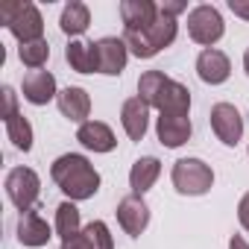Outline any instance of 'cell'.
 Masks as SVG:
<instances>
[{
  "mask_svg": "<svg viewBox=\"0 0 249 249\" xmlns=\"http://www.w3.org/2000/svg\"><path fill=\"white\" fill-rule=\"evenodd\" d=\"M50 176L59 185V191L71 199V202H82L91 199L100 191V173L97 167L79 156V153H65L50 164Z\"/></svg>",
  "mask_w": 249,
  "mask_h": 249,
  "instance_id": "6da1fadb",
  "label": "cell"
},
{
  "mask_svg": "<svg viewBox=\"0 0 249 249\" xmlns=\"http://www.w3.org/2000/svg\"><path fill=\"white\" fill-rule=\"evenodd\" d=\"M138 97L159 108V114H188L191 111V91L188 85L170 79L161 71H144L138 79Z\"/></svg>",
  "mask_w": 249,
  "mask_h": 249,
  "instance_id": "7a4b0ae2",
  "label": "cell"
},
{
  "mask_svg": "<svg viewBox=\"0 0 249 249\" xmlns=\"http://www.w3.org/2000/svg\"><path fill=\"white\" fill-rule=\"evenodd\" d=\"M176 33H179V21L159 9V21L153 27H147V30H123V41H126L132 56L153 59V56H159L164 47H170L176 41Z\"/></svg>",
  "mask_w": 249,
  "mask_h": 249,
  "instance_id": "3957f363",
  "label": "cell"
},
{
  "mask_svg": "<svg viewBox=\"0 0 249 249\" xmlns=\"http://www.w3.org/2000/svg\"><path fill=\"white\" fill-rule=\"evenodd\" d=\"M0 24H3L21 44L44 38V18L36 3H6L0 9Z\"/></svg>",
  "mask_w": 249,
  "mask_h": 249,
  "instance_id": "277c9868",
  "label": "cell"
},
{
  "mask_svg": "<svg viewBox=\"0 0 249 249\" xmlns=\"http://www.w3.org/2000/svg\"><path fill=\"white\" fill-rule=\"evenodd\" d=\"M173 188L182 196H205L214 185V170L202 159H179L170 170Z\"/></svg>",
  "mask_w": 249,
  "mask_h": 249,
  "instance_id": "5b68a950",
  "label": "cell"
},
{
  "mask_svg": "<svg viewBox=\"0 0 249 249\" xmlns=\"http://www.w3.org/2000/svg\"><path fill=\"white\" fill-rule=\"evenodd\" d=\"M3 188H6L9 202H12L21 214H24V211H36L38 194H41V179H38V173H36L33 167H12V170L6 173Z\"/></svg>",
  "mask_w": 249,
  "mask_h": 249,
  "instance_id": "8992f818",
  "label": "cell"
},
{
  "mask_svg": "<svg viewBox=\"0 0 249 249\" xmlns=\"http://www.w3.org/2000/svg\"><path fill=\"white\" fill-rule=\"evenodd\" d=\"M223 33H226V21H223V15H220L217 6L199 3V6H194L188 12V36L196 44H202V50L214 47L223 38Z\"/></svg>",
  "mask_w": 249,
  "mask_h": 249,
  "instance_id": "52a82bcc",
  "label": "cell"
},
{
  "mask_svg": "<svg viewBox=\"0 0 249 249\" xmlns=\"http://www.w3.org/2000/svg\"><path fill=\"white\" fill-rule=\"evenodd\" d=\"M94 53H97V73L103 76H120L126 71L129 62V47L117 36H106L100 41H94Z\"/></svg>",
  "mask_w": 249,
  "mask_h": 249,
  "instance_id": "ba28073f",
  "label": "cell"
},
{
  "mask_svg": "<svg viewBox=\"0 0 249 249\" xmlns=\"http://www.w3.org/2000/svg\"><path fill=\"white\" fill-rule=\"evenodd\" d=\"M208 120H211V129H214V135H217L220 144L237 147V141L243 138V117H240V111H237L231 103H217V106H211Z\"/></svg>",
  "mask_w": 249,
  "mask_h": 249,
  "instance_id": "9c48e42d",
  "label": "cell"
},
{
  "mask_svg": "<svg viewBox=\"0 0 249 249\" xmlns=\"http://www.w3.org/2000/svg\"><path fill=\"white\" fill-rule=\"evenodd\" d=\"M114 214H117L120 229L126 231L129 237H141V234L147 231V226H150V205L144 202V196H135V194L123 196V199L117 202Z\"/></svg>",
  "mask_w": 249,
  "mask_h": 249,
  "instance_id": "30bf717a",
  "label": "cell"
},
{
  "mask_svg": "<svg viewBox=\"0 0 249 249\" xmlns=\"http://www.w3.org/2000/svg\"><path fill=\"white\" fill-rule=\"evenodd\" d=\"M120 126L126 132L129 141H144L147 129H150V106L141 97H129L120 106Z\"/></svg>",
  "mask_w": 249,
  "mask_h": 249,
  "instance_id": "8fae6325",
  "label": "cell"
},
{
  "mask_svg": "<svg viewBox=\"0 0 249 249\" xmlns=\"http://www.w3.org/2000/svg\"><path fill=\"white\" fill-rule=\"evenodd\" d=\"M196 76L205 82V85H223L229 76H231V62L223 50L217 47H205L199 56H196Z\"/></svg>",
  "mask_w": 249,
  "mask_h": 249,
  "instance_id": "7c38bea8",
  "label": "cell"
},
{
  "mask_svg": "<svg viewBox=\"0 0 249 249\" xmlns=\"http://www.w3.org/2000/svg\"><path fill=\"white\" fill-rule=\"evenodd\" d=\"M191 132H194V126H191L188 114H159V120H156V135L167 150H176V147L188 144Z\"/></svg>",
  "mask_w": 249,
  "mask_h": 249,
  "instance_id": "4fadbf2b",
  "label": "cell"
},
{
  "mask_svg": "<svg viewBox=\"0 0 249 249\" xmlns=\"http://www.w3.org/2000/svg\"><path fill=\"white\" fill-rule=\"evenodd\" d=\"M50 237H53V229H50V223L38 211H24L18 217V243L21 246L38 249V246H47Z\"/></svg>",
  "mask_w": 249,
  "mask_h": 249,
  "instance_id": "5bb4252c",
  "label": "cell"
},
{
  "mask_svg": "<svg viewBox=\"0 0 249 249\" xmlns=\"http://www.w3.org/2000/svg\"><path fill=\"white\" fill-rule=\"evenodd\" d=\"M56 106H59V111L68 117V120H73V123H88V114H91V97H88V91L85 88H79V85H68V88H62L59 91V97H56Z\"/></svg>",
  "mask_w": 249,
  "mask_h": 249,
  "instance_id": "9a60e30c",
  "label": "cell"
},
{
  "mask_svg": "<svg viewBox=\"0 0 249 249\" xmlns=\"http://www.w3.org/2000/svg\"><path fill=\"white\" fill-rule=\"evenodd\" d=\"M21 91H24V100L33 103V106H47L50 100L59 97V91H56V76H53L50 71H30V73L24 76Z\"/></svg>",
  "mask_w": 249,
  "mask_h": 249,
  "instance_id": "2e32d148",
  "label": "cell"
},
{
  "mask_svg": "<svg viewBox=\"0 0 249 249\" xmlns=\"http://www.w3.org/2000/svg\"><path fill=\"white\" fill-rule=\"evenodd\" d=\"M76 141L85 150H91V153H111L117 147V138H114L111 126H108V123H103V120L82 123V126L76 129Z\"/></svg>",
  "mask_w": 249,
  "mask_h": 249,
  "instance_id": "e0dca14e",
  "label": "cell"
},
{
  "mask_svg": "<svg viewBox=\"0 0 249 249\" xmlns=\"http://www.w3.org/2000/svg\"><path fill=\"white\" fill-rule=\"evenodd\" d=\"M120 18H123V30H147L159 21V6L153 0H123Z\"/></svg>",
  "mask_w": 249,
  "mask_h": 249,
  "instance_id": "ac0fdd59",
  "label": "cell"
},
{
  "mask_svg": "<svg viewBox=\"0 0 249 249\" xmlns=\"http://www.w3.org/2000/svg\"><path fill=\"white\" fill-rule=\"evenodd\" d=\"M159 176H161V161L156 156H141L132 164V170H129V188H132V194L144 196L159 182Z\"/></svg>",
  "mask_w": 249,
  "mask_h": 249,
  "instance_id": "d6986e66",
  "label": "cell"
},
{
  "mask_svg": "<svg viewBox=\"0 0 249 249\" xmlns=\"http://www.w3.org/2000/svg\"><path fill=\"white\" fill-rule=\"evenodd\" d=\"M65 62L71 65V71L76 73H97V53H94V41H82V38H71L65 47Z\"/></svg>",
  "mask_w": 249,
  "mask_h": 249,
  "instance_id": "ffe728a7",
  "label": "cell"
},
{
  "mask_svg": "<svg viewBox=\"0 0 249 249\" xmlns=\"http://www.w3.org/2000/svg\"><path fill=\"white\" fill-rule=\"evenodd\" d=\"M59 27H62L65 36L79 38L91 27V9L82 3V0H71V3H65V9L59 15Z\"/></svg>",
  "mask_w": 249,
  "mask_h": 249,
  "instance_id": "44dd1931",
  "label": "cell"
},
{
  "mask_svg": "<svg viewBox=\"0 0 249 249\" xmlns=\"http://www.w3.org/2000/svg\"><path fill=\"white\" fill-rule=\"evenodd\" d=\"M53 229H56V234L62 240H71V237H79L82 234V220H79L76 202L65 199V202L56 205V223H53Z\"/></svg>",
  "mask_w": 249,
  "mask_h": 249,
  "instance_id": "7402d4cb",
  "label": "cell"
},
{
  "mask_svg": "<svg viewBox=\"0 0 249 249\" xmlns=\"http://www.w3.org/2000/svg\"><path fill=\"white\" fill-rule=\"evenodd\" d=\"M6 123V138L15 144V150H21V153H30L33 150V123L18 111V114H12L9 120H3Z\"/></svg>",
  "mask_w": 249,
  "mask_h": 249,
  "instance_id": "603a6c76",
  "label": "cell"
},
{
  "mask_svg": "<svg viewBox=\"0 0 249 249\" xmlns=\"http://www.w3.org/2000/svg\"><path fill=\"white\" fill-rule=\"evenodd\" d=\"M18 59H21V65H27L30 71H41V68L47 65V59H50V44H47V38L21 44V47H18Z\"/></svg>",
  "mask_w": 249,
  "mask_h": 249,
  "instance_id": "cb8c5ba5",
  "label": "cell"
},
{
  "mask_svg": "<svg viewBox=\"0 0 249 249\" xmlns=\"http://www.w3.org/2000/svg\"><path fill=\"white\" fill-rule=\"evenodd\" d=\"M82 237L91 249H114V240H111V231L103 220H91L85 229H82Z\"/></svg>",
  "mask_w": 249,
  "mask_h": 249,
  "instance_id": "d4e9b609",
  "label": "cell"
},
{
  "mask_svg": "<svg viewBox=\"0 0 249 249\" xmlns=\"http://www.w3.org/2000/svg\"><path fill=\"white\" fill-rule=\"evenodd\" d=\"M0 97H3V111H0V117L9 120L12 114H18V94H15V88H12V85H3Z\"/></svg>",
  "mask_w": 249,
  "mask_h": 249,
  "instance_id": "484cf974",
  "label": "cell"
},
{
  "mask_svg": "<svg viewBox=\"0 0 249 249\" xmlns=\"http://www.w3.org/2000/svg\"><path fill=\"white\" fill-rule=\"evenodd\" d=\"M164 15H170V18H176V15H182L185 9H188V3H185V0H164V3L159 6Z\"/></svg>",
  "mask_w": 249,
  "mask_h": 249,
  "instance_id": "4316f807",
  "label": "cell"
},
{
  "mask_svg": "<svg viewBox=\"0 0 249 249\" xmlns=\"http://www.w3.org/2000/svg\"><path fill=\"white\" fill-rule=\"evenodd\" d=\"M237 220H240V226L249 231V191L240 196V202H237Z\"/></svg>",
  "mask_w": 249,
  "mask_h": 249,
  "instance_id": "83f0119b",
  "label": "cell"
},
{
  "mask_svg": "<svg viewBox=\"0 0 249 249\" xmlns=\"http://www.w3.org/2000/svg\"><path fill=\"white\" fill-rule=\"evenodd\" d=\"M229 9H231L237 18L249 21V0H229Z\"/></svg>",
  "mask_w": 249,
  "mask_h": 249,
  "instance_id": "f1b7e54d",
  "label": "cell"
},
{
  "mask_svg": "<svg viewBox=\"0 0 249 249\" xmlns=\"http://www.w3.org/2000/svg\"><path fill=\"white\" fill-rule=\"evenodd\" d=\"M59 249H91L88 243H85V237L79 234V237H71V240H62V246Z\"/></svg>",
  "mask_w": 249,
  "mask_h": 249,
  "instance_id": "f546056e",
  "label": "cell"
},
{
  "mask_svg": "<svg viewBox=\"0 0 249 249\" xmlns=\"http://www.w3.org/2000/svg\"><path fill=\"white\" fill-rule=\"evenodd\" d=\"M229 249H249V243H246L243 234H231L229 237Z\"/></svg>",
  "mask_w": 249,
  "mask_h": 249,
  "instance_id": "4dcf8cb0",
  "label": "cell"
},
{
  "mask_svg": "<svg viewBox=\"0 0 249 249\" xmlns=\"http://www.w3.org/2000/svg\"><path fill=\"white\" fill-rule=\"evenodd\" d=\"M243 71H246V76H249V47H246V53H243Z\"/></svg>",
  "mask_w": 249,
  "mask_h": 249,
  "instance_id": "1f68e13d",
  "label": "cell"
},
{
  "mask_svg": "<svg viewBox=\"0 0 249 249\" xmlns=\"http://www.w3.org/2000/svg\"><path fill=\"white\" fill-rule=\"evenodd\" d=\"M246 153H249V150H246Z\"/></svg>",
  "mask_w": 249,
  "mask_h": 249,
  "instance_id": "d6a6232c",
  "label": "cell"
}]
</instances>
